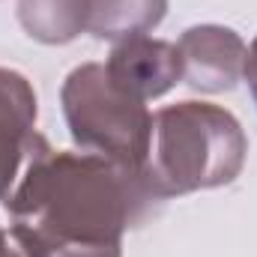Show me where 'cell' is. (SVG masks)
<instances>
[{"label": "cell", "instance_id": "1", "mask_svg": "<svg viewBox=\"0 0 257 257\" xmlns=\"http://www.w3.org/2000/svg\"><path fill=\"white\" fill-rule=\"evenodd\" d=\"M135 192L138 174L128 168L42 150L6 206L30 257H117Z\"/></svg>", "mask_w": 257, "mask_h": 257}, {"label": "cell", "instance_id": "2", "mask_svg": "<svg viewBox=\"0 0 257 257\" xmlns=\"http://www.w3.org/2000/svg\"><path fill=\"white\" fill-rule=\"evenodd\" d=\"M242 147L239 126L224 111L194 102L168 108L156 117V128L150 123V186L174 194L227 183L239 171Z\"/></svg>", "mask_w": 257, "mask_h": 257}, {"label": "cell", "instance_id": "3", "mask_svg": "<svg viewBox=\"0 0 257 257\" xmlns=\"http://www.w3.org/2000/svg\"><path fill=\"white\" fill-rule=\"evenodd\" d=\"M66 117L81 144L111 153L123 168L138 174L150 144V117L144 102L126 93L108 69H78L66 84Z\"/></svg>", "mask_w": 257, "mask_h": 257}, {"label": "cell", "instance_id": "4", "mask_svg": "<svg viewBox=\"0 0 257 257\" xmlns=\"http://www.w3.org/2000/svg\"><path fill=\"white\" fill-rule=\"evenodd\" d=\"M108 75L114 84H120L126 93L138 96L141 102L147 96L165 93L177 75H180V51L165 42H150L144 36L128 39L111 54Z\"/></svg>", "mask_w": 257, "mask_h": 257}, {"label": "cell", "instance_id": "5", "mask_svg": "<svg viewBox=\"0 0 257 257\" xmlns=\"http://www.w3.org/2000/svg\"><path fill=\"white\" fill-rule=\"evenodd\" d=\"M33 96L24 78L12 72H0V194L15 180L18 159L24 144H30V123H33Z\"/></svg>", "mask_w": 257, "mask_h": 257}, {"label": "cell", "instance_id": "6", "mask_svg": "<svg viewBox=\"0 0 257 257\" xmlns=\"http://www.w3.org/2000/svg\"><path fill=\"white\" fill-rule=\"evenodd\" d=\"M0 257H30V254H27V248L21 242L18 245H9V236L0 233Z\"/></svg>", "mask_w": 257, "mask_h": 257}, {"label": "cell", "instance_id": "7", "mask_svg": "<svg viewBox=\"0 0 257 257\" xmlns=\"http://www.w3.org/2000/svg\"><path fill=\"white\" fill-rule=\"evenodd\" d=\"M248 84H251V93H254V99H257V42H254V48H251V57H248Z\"/></svg>", "mask_w": 257, "mask_h": 257}]
</instances>
